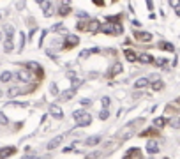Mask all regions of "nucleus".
Returning <instances> with one entry per match:
<instances>
[{
	"mask_svg": "<svg viewBox=\"0 0 180 159\" xmlns=\"http://www.w3.org/2000/svg\"><path fill=\"white\" fill-rule=\"evenodd\" d=\"M0 97H2V90H0Z\"/></svg>",
	"mask_w": 180,
	"mask_h": 159,
	"instance_id": "obj_47",
	"label": "nucleus"
},
{
	"mask_svg": "<svg viewBox=\"0 0 180 159\" xmlns=\"http://www.w3.org/2000/svg\"><path fill=\"white\" fill-rule=\"evenodd\" d=\"M159 48H161V49H168V51H173V44H169V43H159Z\"/></svg>",
	"mask_w": 180,
	"mask_h": 159,
	"instance_id": "obj_29",
	"label": "nucleus"
},
{
	"mask_svg": "<svg viewBox=\"0 0 180 159\" xmlns=\"http://www.w3.org/2000/svg\"><path fill=\"white\" fill-rule=\"evenodd\" d=\"M124 55H126V58L129 62H136L138 60V53H134L132 49H126V51H124Z\"/></svg>",
	"mask_w": 180,
	"mask_h": 159,
	"instance_id": "obj_17",
	"label": "nucleus"
},
{
	"mask_svg": "<svg viewBox=\"0 0 180 159\" xmlns=\"http://www.w3.org/2000/svg\"><path fill=\"white\" fill-rule=\"evenodd\" d=\"M138 60L141 62V64H152V62H154V57L148 55V53H141V55H138Z\"/></svg>",
	"mask_w": 180,
	"mask_h": 159,
	"instance_id": "obj_14",
	"label": "nucleus"
},
{
	"mask_svg": "<svg viewBox=\"0 0 180 159\" xmlns=\"http://www.w3.org/2000/svg\"><path fill=\"white\" fill-rule=\"evenodd\" d=\"M4 32H6L7 39H12V35H14V27H11V25H6V27H4Z\"/></svg>",
	"mask_w": 180,
	"mask_h": 159,
	"instance_id": "obj_25",
	"label": "nucleus"
},
{
	"mask_svg": "<svg viewBox=\"0 0 180 159\" xmlns=\"http://www.w3.org/2000/svg\"><path fill=\"white\" fill-rule=\"evenodd\" d=\"M99 49L97 48H90V49H83L81 53H80V58H87V57H90V53H97Z\"/></svg>",
	"mask_w": 180,
	"mask_h": 159,
	"instance_id": "obj_20",
	"label": "nucleus"
},
{
	"mask_svg": "<svg viewBox=\"0 0 180 159\" xmlns=\"http://www.w3.org/2000/svg\"><path fill=\"white\" fill-rule=\"evenodd\" d=\"M168 124L173 127V129H178V127H180V117H173V119H169Z\"/></svg>",
	"mask_w": 180,
	"mask_h": 159,
	"instance_id": "obj_22",
	"label": "nucleus"
},
{
	"mask_svg": "<svg viewBox=\"0 0 180 159\" xmlns=\"http://www.w3.org/2000/svg\"><path fill=\"white\" fill-rule=\"evenodd\" d=\"M12 106H20V108H25L27 106V103H11Z\"/></svg>",
	"mask_w": 180,
	"mask_h": 159,
	"instance_id": "obj_38",
	"label": "nucleus"
},
{
	"mask_svg": "<svg viewBox=\"0 0 180 159\" xmlns=\"http://www.w3.org/2000/svg\"><path fill=\"white\" fill-rule=\"evenodd\" d=\"M20 94H21V90H20L18 87H11L9 90H7V96H9V97H16V96H20Z\"/></svg>",
	"mask_w": 180,
	"mask_h": 159,
	"instance_id": "obj_23",
	"label": "nucleus"
},
{
	"mask_svg": "<svg viewBox=\"0 0 180 159\" xmlns=\"http://www.w3.org/2000/svg\"><path fill=\"white\" fill-rule=\"evenodd\" d=\"M90 103H92L90 99H83V101H81V104H85V106H88V104H90Z\"/></svg>",
	"mask_w": 180,
	"mask_h": 159,
	"instance_id": "obj_42",
	"label": "nucleus"
},
{
	"mask_svg": "<svg viewBox=\"0 0 180 159\" xmlns=\"http://www.w3.org/2000/svg\"><path fill=\"white\" fill-rule=\"evenodd\" d=\"M39 6L43 7V11H44V16H51V2H39Z\"/></svg>",
	"mask_w": 180,
	"mask_h": 159,
	"instance_id": "obj_13",
	"label": "nucleus"
},
{
	"mask_svg": "<svg viewBox=\"0 0 180 159\" xmlns=\"http://www.w3.org/2000/svg\"><path fill=\"white\" fill-rule=\"evenodd\" d=\"M152 88H154V90H163V88H164V83L161 82V80H157V82L152 83Z\"/></svg>",
	"mask_w": 180,
	"mask_h": 159,
	"instance_id": "obj_28",
	"label": "nucleus"
},
{
	"mask_svg": "<svg viewBox=\"0 0 180 159\" xmlns=\"http://www.w3.org/2000/svg\"><path fill=\"white\" fill-rule=\"evenodd\" d=\"M16 78L23 83H28L30 80H32V74L28 72V69H20V71L16 72Z\"/></svg>",
	"mask_w": 180,
	"mask_h": 159,
	"instance_id": "obj_2",
	"label": "nucleus"
},
{
	"mask_svg": "<svg viewBox=\"0 0 180 159\" xmlns=\"http://www.w3.org/2000/svg\"><path fill=\"white\" fill-rule=\"evenodd\" d=\"M0 20H2V12H0Z\"/></svg>",
	"mask_w": 180,
	"mask_h": 159,
	"instance_id": "obj_46",
	"label": "nucleus"
},
{
	"mask_svg": "<svg viewBox=\"0 0 180 159\" xmlns=\"http://www.w3.org/2000/svg\"><path fill=\"white\" fill-rule=\"evenodd\" d=\"M101 104H103L104 110H108L109 106H111V99L109 97H101Z\"/></svg>",
	"mask_w": 180,
	"mask_h": 159,
	"instance_id": "obj_27",
	"label": "nucleus"
},
{
	"mask_svg": "<svg viewBox=\"0 0 180 159\" xmlns=\"http://www.w3.org/2000/svg\"><path fill=\"white\" fill-rule=\"evenodd\" d=\"M16 7H18V9H23V7H25V2H18Z\"/></svg>",
	"mask_w": 180,
	"mask_h": 159,
	"instance_id": "obj_41",
	"label": "nucleus"
},
{
	"mask_svg": "<svg viewBox=\"0 0 180 159\" xmlns=\"http://www.w3.org/2000/svg\"><path fill=\"white\" fill-rule=\"evenodd\" d=\"M83 113H85V111H74V113H72V117H74L76 120H80V119H81V115H83Z\"/></svg>",
	"mask_w": 180,
	"mask_h": 159,
	"instance_id": "obj_35",
	"label": "nucleus"
},
{
	"mask_svg": "<svg viewBox=\"0 0 180 159\" xmlns=\"http://www.w3.org/2000/svg\"><path fill=\"white\" fill-rule=\"evenodd\" d=\"M87 30H90V32H97V30H101V25H99V21H90Z\"/></svg>",
	"mask_w": 180,
	"mask_h": 159,
	"instance_id": "obj_24",
	"label": "nucleus"
},
{
	"mask_svg": "<svg viewBox=\"0 0 180 159\" xmlns=\"http://www.w3.org/2000/svg\"><path fill=\"white\" fill-rule=\"evenodd\" d=\"M21 159H37V157H35V156H34V154H27V156H23Z\"/></svg>",
	"mask_w": 180,
	"mask_h": 159,
	"instance_id": "obj_39",
	"label": "nucleus"
},
{
	"mask_svg": "<svg viewBox=\"0 0 180 159\" xmlns=\"http://www.w3.org/2000/svg\"><path fill=\"white\" fill-rule=\"evenodd\" d=\"M108 117H109V111L103 108V110H101V113H99V119H101V120H106Z\"/></svg>",
	"mask_w": 180,
	"mask_h": 159,
	"instance_id": "obj_31",
	"label": "nucleus"
},
{
	"mask_svg": "<svg viewBox=\"0 0 180 159\" xmlns=\"http://www.w3.org/2000/svg\"><path fill=\"white\" fill-rule=\"evenodd\" d=\"M53 30H57V32H62V30H64V25H62V23H57V25L53 27Z\"/></svg>",
	"mask_w": 180,
	"mask_h": 159,
	"instance_id": "obj_36",
	"label": "nucleus"
},
{
	"mask_svg": "<svg viewBox=\"0 0 180 159\" xmlns=\"http://www.w3.org/2000/svg\"><path fill=\"white\" fill-rule=\"evenodd\" d=\"M134 37H136L138 41H141V43H148V41H152V34H150V32H140V30H136V32H134Z\"/></svg>",
	"mask_w": 180,
	"mask_h": 159,
	"instance_id": "obj_3",
	"label": "nucleus"
},
{
	"mask_svg": "<svg viewBox=\"0 0 180 159\" xmlns=\"http://www.w3.org/2000/svg\"><path fill=\"white\" fill-rule=\"evenodd\" d=\"M11 80H12V72L4 71L2 74H0V82H2V83H7V82H11Z\"/></svg>",
	"mask_w": 180,
	"mask_h": 159,
	"instance_id": "obj_19",
	"label": "nucleus"
},
{
	"mask_svg": "<svg viewBox=\"0 0 180 159\" xmlns=\"http://www.w3.org/2000/svg\"><path fill=\"white\" fill-rule=\"evenodd\" d=\"M49 113H51L55 119H64V113H62V110H60L57 104H51V106H49Z\"/></svg>",
	"mask_w": 180,
	"mask_h": 159,
	"instance_id": "obj_9",
	"label": "nucleus"
},
{
	"mask_svg": "<svg viewBox=\"0 0 180 159\" xmlns=\"http://www.w3.org/2000/svg\"><path fill=\"white\" fill-rule=\"evenodd\" d=\"M157 64H159V66H163V67H164V66H168V62L164 60V58H161V60H159Z\"/></svg>",
	"mask_w": 180,
	"mask_h": 159,
	"instance_id": "obj_40",
	"label": "nucleus"
},
{
	"mask_svg": "<svg viewBox=\"0 0 180 159\" xmlns=\"http://www.w3.org/2000/svg\"><path fill=\"white\" fill-rule=\"evenodd\" d=\"M27 67H28V71L43 74V67H41V64H37V62H27Z\"/></svg>",
	"mask_w": 180,
	"mask_h": 159,
	"instance_id": "obj_8",
	"label": "nucleus"
},
{
	"mask_svg": "<svg viewBox=\"0 0 180 159\" xmlns=\"http://www.w3.org/2000/svg\"><path fill=\"white\" fill-rule=\"evenodd\" d=\"M74 92L76 90H64V92H60V99H64V101H69V99H72V96H74Z\"/></svg>",
	"mask_w": 180,
	"mask_h": 159,
	"instance_id": "obj_18",
	"label": "nucleus"
},
{
	"mask_svg": "<svg viewBox=\"0 0 180 159\" xmlns=\"http://www.w3.org/2000/svg\"><path fill=\"white\" fill-rule=\"evenodd\" d=\"M25 39H27V37H25V34H20V51H21V49H23V46H25Z\"/></svg>",
	"mask_w": 180,
	"mask_h": 159,
	"instance_id": "obj_33",
	"label": "nucleus"
},
{
	"mask_svg": "<svg viewBox=\"0 0 180 159\" xmlns=\"http://www.w3.org/2000/svg\"><path fill=\"white\" fill-rule=\"evenodd\" d=\"M175 9H177V14H178V16H180V4H178V6H177V7H175Z\"/></svg>",
	"mask_w": 180,
	"mask_h": 159,
	"instance_id": "obj_43",
	"label": "nucleus"
},
{
	"mask_svg": "<svg viewBox=\"0 0 180 159\" xmlns=\"http://www.w3.org/2000/svg\"><path fill=\"white\" fill-rule=\"evenodd\" d=\"M49 92L53 94V96H58V87H57V83H51V85H49Z\"/></svg>",
	"mask_w": 180,
	"mask_h": 159,
	"instance_id": "obj_32",
	"label": "nucleus"
},
{
	"mask_svg": "<svg viewBox=\"0 0 180 159\" xmlns=\"http://www.w3.org/2000/svg\"><path fill=\"white\" fill-rule=\"evenodd\" d=\"M78 18H80V20H81V18H83V20H87V18H88V14H87L85 11H81V12H78Z\"/></svg>",
	"mask_w": 180,
	"mask_h": 159,
	"instance_id": "obj_37",
	"label": "nucleus"
},
{
	"mask_svg": "<svg viewBox=\"0 0 180 159\" xmlns=\"http://www.w3.org/2000/svg\"><path fill=\"white\" fill-rule=\"evenodd\" d=\"M101 30H103L104 34H109V35H118V34H122L124 28L120 27V25H111V23H108V25L101 27Z\"/></svg>",
	"mask_w": 180,
	"mask_h": 159,
	"instance_id": "obj_1",
	"label": "nucleus"
},
{
	"mask_svg": "<svg viewBox=\"0 0 180 159\" xmlns=\"http://www.w3.org/2000/svg\"><path fill=\"white\" fill-rule=\"evenodd\" d=\"M122 71H124V69H122V64H118V62H117V64H113L111 71H109V78H113V76H117V74H120Z\"/></svg>",
	"mask_w": 180,
	"mask_h": 159,
	"instance_id": "obj_16",
	"label": "nucleus"
},
{
	"mask_svg": "<svg viewBox=\"0 0 180 159\" xmlns=\"http://www.w3.org/2000/svg\"><path fill=\"white\" fill-rule=\"evenodd\" d=\"M148 85H150V80H148V78H138L136 83H134L136 88H145V87H148Z\"/></svg>",
	"mask_w": 180,
	"mask_h": 159,
	"instance_id": "obj_12",
	"label": "nucleus"
},
{
	"mask_svg": "<svg viewBox=\"0 0 180 159\" xmlns=\"http://www.w3.org/2000/svg\"><path fill=\"white\" fill-rule=\"evenodd\" d=\"M80 85H81V80H78V78H72V90H76Z\"/></svg>",
	"mask_w": 180,
	"mask_h": 159,
	"instance_id": "obj_34",
	"label": "nucleus"
},
{
	"mask_svg": "<svg viewBox=\"0 0 180 159\" xmlns=\"http://www.w3.org/2000/svg\"><path fill=\"white\" fill-rule=\"evenodd\" d=\"M7 124H9V119L0 111V126H7Z\"/></svg>",
	"mask_w": 180,
	"mask_h": 159,
	"instance_id": "obj_30",
	"label": "nucleus"
},
{
	"mask_svg": "<svg viewBox=\"0 0 180 159\" xmlns=\"http://www.w3.org/2000/svg\"><path fill=\"white\" fill-rule=\"evenodd\" d=\"M12 48H14L12 39H6V41H4V51H6V53H9V51H12Z\"/></svg>",
	"mask_w": 180,
	"mask_h": 159,
	"instance_id": "obj_21",
	"label": "nucleus"
},
{
	"mask_svg": "<svg viewBox=\"0 0 180 159\" xmlns=\"http://www.w3.org/2000/svg\"><path fill=\"white\" fill-rule=\"evenodd\" d=\"M97 143H101V136H99V134L88 136L87 140H85V145H88V147H94V145H97Z\"/></svg>",
	"mask_w": 180,
	"mask_h": 159,
	"instance_id": "obj_11",
	"label": "nucleus"
},
{
	"mask_svg": "<svg viewBox=\"0 0 180 159\" xmlns=\"http://www.w3.org/2000/svg\"><path fill=\"white\" fill-rule=\"evenodd\" d=\"M41 159H49V157H48V156H44V157H41Z\"/></svg>",
	"mask_w": 180,
	"mask_h": 159,
	"instance_id": "obj_44",
	"label": "nucleus"
},
{
	"mask_svg": "<svg viewBox=\"0 0 180 159\" xmlns=\"http://www.w3.org/2000/svg\"><path fill=\"white\" fill-rule=\"evenodd\" d=\"M0 41H2V32H0Z\"/></svg>",
	"mask_w": 180,
	"mask_h": 159,
	"instance_id": "obj_45",
	"label": "nucleus"
},
{
	"mask_svg": "<svg viewBox=\"0 0 180 159\" xmlns=\"http://www.w3.org/2000/svg\"><path fill=\"white\" fill-rule=\"evenodd\" d=\"M90 122H92V115L85 111V113L81 115V119L78 120V126H80V127H87V126H90Z\"/></svg>",
	"mask_w": 180,
	"mask_h": 159,
	"instance_id": "obj_4",
	"label": "nucleus"
},
{
	"mask_svg": "<svg viewBox=\"0 0 180 159\" xmlns=\"http://www.w3.org/2000/svg\"><path fill=\"white\" fill-rule=\"evenodd\" d=\"M62 140H64V136H57V138H53L51 142L48 143V150H53V148H57L62 143Z\"/></svg>",
	"mask_w": 180,
	"mask_h": 159,
	"instance_id": "obj_15",
	"label": "nucleus"
},
{
	"mask_svg": "<svg viewBox=\"0 0 180 159\" xmlns=\"http://www.w3.org/2000/svg\"><path fill=\"white\" fill-rule=\"evenodd\" d=\"M78 41H80V39L76 37V35H67L66 37V43H64V48H72V46H76L78 44Z\"/></svg>",
	"mask_w": 180,
	"mask_h": 159,
	"instance_id": "obj_7",
	"label": "nucleus"
},
{
	"mask_svg": "<svg viewBox=\"0 0 180 159\" xmlns=\"http://www.w3.org/2000/svg\"><path fill=\"white\" fill-rule=\"evenodd\" d=\"M154 126L155 127H164L166 126V119H164V117H157V119L154 120Z\"/></svg>",
	"mask_w": 180,
	"mask_h": 159,
	"instance_id": "obj_26",
	"label": "nucleus"
},
{
	"mask_svg": "<svg viewBox=\"0 0 180 159\" xmlns=\"http://www.w3.org/2000/svg\"><path fill=\"white\" fill-rule=\"evenodd\" d=\"M69 12H71L69 2H62V4H60V7H58V14H60V16H67Z\"/></svg>",
	"mask_w": 180,
	"mask_h": 159,
	"instance_id": "obj_10",
	"label": "nucleus"
},
{
	"mask_svg": "<svg viewBox=\"0 0 180 159\" xmlns=\"http://www.w3.org/2000/svg\"><path fill=\"white\" fill-rule=\"evenodd\" d=\"M147 152L148 154H157L159 152V145L155 140H148L147 142Z\"/></svg>",
	"mask_w": 180,
	"mask_h": 159,
	"instance_id": "obj_6",
	"label": "nucleus"
},
{
	"mask_svg": "<svg viewBox=\"0 0 180 159\" xmlns=\"http://www.w3.org/2000/svg\"><path fill=\"white\" fill-rule=\"evenodd\" d=\"M14 152H16V147H4V148H0V159L9 157V156H12Z\"/></svg>",
	"mask_w": 180,
	"mask_h": 159,
	"instance_id": "obj_5",
	"label": "nucleus"
}]
</instances>
